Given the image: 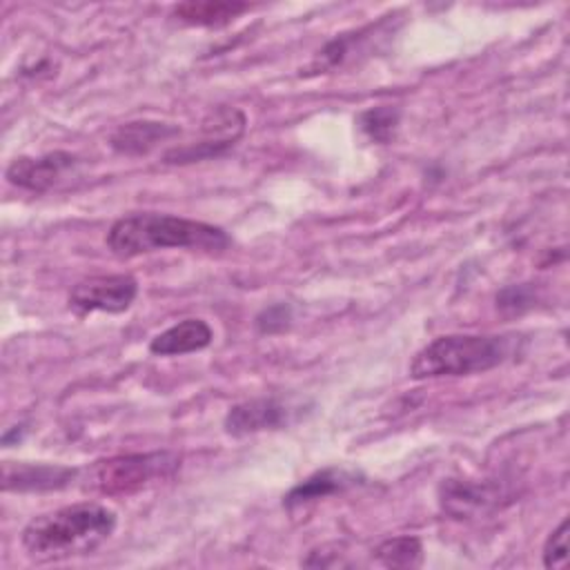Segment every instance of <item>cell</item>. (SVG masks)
<instances>
[{"label": "cell", "instance_id": "d6986e66", "mask_svg": "<svg viewBox=\"0 0 570 570\" xmlns=\"http://www.w3.org/2000/svg\"><path fill=\"white\" fill-rule=\"evenodd\" d=\"M292 321V309L285 303H276L265 307L258 316H256V327L261 334H278L283 330L289 327Z\"/></svg>", "mask_w": 570, "mask_h": 570}, {"label": "cell", "instance_id": "277c9868", "mask_svg": "<svg viewBox=\"0 0 570 570\" xmlns=\"http://www.w3.org/2000/svg\"><path fill=\"white\" fill-rule=\"evenodd\" d=\"M180 468V456L169 450L118 454L91 463L82 474V488L102 494H134L151 483L169 479Z\"/></svg>", "mask_w": 570, "mask_h": 570}, {"label": "cell", "instance_id": "8fae6325", "mask_svg": "<svg viewBox=\"0 0 570 570\" xmlns=\"http://www.w3.org/2000/svg\"><path fill=\"white\" fill-rule=\"evenodd\" d=\"M214 338L212 327L203 318H185L165 332L156 334L149 343V352L156 356H180L205 350Z\"/></svg>", "mask_w": 570, "mask_h": 570}, {"label": "cell", "instance_id": "e0dca14e", "mask_svg": "<svg viewBox=\"0 0 570 570\" xmlns=\"http://www.w3.org/2000/svg\"><path fill=\"white\" fill-rule=\"evenodd\" d=\"M543 566L546 568H566L568 566V519H563L557 525V530L546 539Z\"/></svg>", "mask_w": 570, "mask_h": 570}, {"label": "cell", "instance_id": "9c48e42d", "mask_svg": "<svg viewBox=\"0 0 570 570\" xmlns=\"http://www.w3.org/2000/svg\"><path fill=\"white\" fill-rule=\"evenodd\" d=\"M289 421V407L278 399H252L236 403L225 414V432L245 436L261 430H276Z\"/></svg>", "mask_w": 570, "mask_h": 570}, {"label": "cell", "instance_id": "4fadbf2b", "mask_svg": "<svg viewBox=\"0 0 570 570\" xmlns=\"http://www.w3.org/2000/svg\"><path fill=\"white\" fill-rule=\"evenodd\" d=\"M354 474L345 472V470H334V468H325L321 472H314L312 476H307L305 481H301L298 485H294L287 497H285V508H296L323 497H330L343 488H347L350 483H354Z\"/></svg>", "mask_w": 570, "mask_h": 570}, {"label": "cell", "instance_id": "9a60e30c", "mask_svg": "<svg viewBox=\"0 0 570 570\" xmlns=\"http://www.w3.org/2000/svg\"><path fill=\"white\" fill-rule=\"evenodd\" d=\"M374 557L385 568H419L423 563V543L410 534L392 537L376 546Z\"/></svg>", "mask_w": 570, "mask_h": 570}, {"label": "cell", "instance_id": "3957f363", "mask_svg": "<svg viewBox=\"0 0 570 570\" xmlns=\"http://www.w3.org/2000/svg\"><path fill=\"white\" fill-rule=\"evenodd\" d=\"M514 336L499 334H448L428 343L410 363L414 379L465 376L488 372L510 358Z\"/></svg>", "mask_w": 570, "mask_h": 570}, {"label": "cell", "instance_id": "7c38bea8", "mask_svg": "<svg viewBox=\"0 0 570 570\" xmlns=\"http://www.w3.org/2000/svg\"><path fill=\"white\" fill-rule=\"evenodd\" d=\"M247 9L249 4L245 2L189 0L174 7V18L191 27H225Z\"/></svg>", "mask_w": 570, "mask_h": 570}, {"label": "cell", "instance_id": "7a4b0ae2", "mask_svg": "<svg viewBox=\"0 0 570 570\" xmlns=\"http://www.w3.org/2000/svg\"><path fill=\"white\" fill-rule=\"evenodd\" d=\"M107 247L120 256L131 258L167 247L220 252L229 247L225 229L171 214L138 212L118 218L107 232Z\"/></svg>", "mask_w": 570, "mask_h": 570}, {"label": "cell", "instance_id": "2e32d148", "mask_svg": "<svg viewBox=\"0 0 570 570\" xmlns=\"http://www.w3.org/2000/svg\"><path fill=\"white\" fill-rule=\"evenodd\" d=\"M399 120H401L399 107L379 105V107H370V109L361 111L356 118V125L372 142L385 145L394 138V134L399 129Z\"/></svg>", "mask_w": 570, "mask_h": 570}, {"label": "cell", "instance_id": "8992f818", "mask_svg": "<svg viewBox=\"0 0 570 570\" xmlns=\"http://www.w3.org/2000/svg\"><path fill=\"white\" fill-rule=\"evenodd\" d=\"M138 296V283L129 274L89 276L69 292V307L78 314L109 312L120 314L131 307Z\"/></svg>", "mask_w": 570, "mask_h": 570}, {"label": "cell", "instance_id": "52a82bcc", "mask_svg": "<svg viewBox=\"0 0 570 570\" xmlns=\"http://www.w3.org/2000/svg\"><path fill=\"white\" fill-rule=\"evenodd\" d=\"M78 158L69 151H51L38 158L20 156L9 163L4 176L11 185L42 194L51 189L69 169H73Z\"/></svg>", "mask_w": 570, "mask_h": 570}, {"label": "cell", "instance_id": "ac0fdd59", "mask_svg": "<svg viewBox=\"0 0 570 570\" xmlns=\"http://www.w3.org/2000/svg\"><path fill=\"white\" fill-rule=\"evenodd\" d=\"M534 303V287L530 283H521V285H508L497 294V305L503 312L510 314H521L523 309L532 307Z\"/></svg>", "mask_w": 570, "mask_h": 570}, {"label": "cell", "instance_id": "ba28073f", "mask_svg": "<svg viewBox=\"0 0 570 570\" xmlns=\"http://www.w3.org/2000/svg\"><path fill=\"white\" fill-rule=\"evenodd\" d=\"M78 476L76 468L51 463H2L4 492H47L67 488Z\"/></svg>", "mask_w": 570, "mask_h": 570}, {"label": "cell", "instance_id": "5b68a950", "mask_svg": "<svg viewBox=\"0 0 570 570\" xmlns=\"http://www.w3.org/2000/svg\"><path fill=\"white\" fill-rule=\"evenodd\" d=\"M245 125H247V118L240 109L227 107V105L216 107L203 118L200 122L203 138L196 145L174 147L165 151L163 158L165 163H171V165H185V163H196L203 158L218 156L229 147H234V142L243 136Z\"/></svg>", "mask_w": 570, "mask_h": 570}, {"label": "cell", "instance_id": "5bb4252c", "mask_svg": "<svg viewBox=\"0 0 570 570\" xmlns=\"http://www.w3.org/2000/svg\"><path fill=\"white\" fill-rule=\"evenodd\" d=\"M490 501H492V492L485 490L483 485H474L470 481L448 479L441 485V503L454 517H465V514L483 508Z\"/></svg>", "mask_w": 570, "mask_h": 570}, {"label": "cell", "instance_id": "6da1fadb", "mask_svg": "<svg viewBox=\"0 0 570 570\" xmlns=\"http://www.w3.org/2000/svg\"><path fill=\"white\" fill-rule=\"evenodd\" d=\"M116 512L85 501L31 519L22 530V548L33 561H62L89 554L111 537Z\"/></svg>", "mask_w": 570, "mask_h": 570}, {"label": "cell", "instance_id": "30bf717a", "mask_svg": "<svg viewBox=\"0 0 570 570\" xmlns=\"http://www.w3.org/2000/svg\"><path fill=\"white\" fill-rule=\"evenodd\" d=\"M180 129L169 122L160 120H129L120 125L111 138L109 145L114 151L125 154V156H142L149 154L154 147L160 142L178 136Z\"/></svg>", "mask_w": 570, "mask_h": 570}]
</instances>
